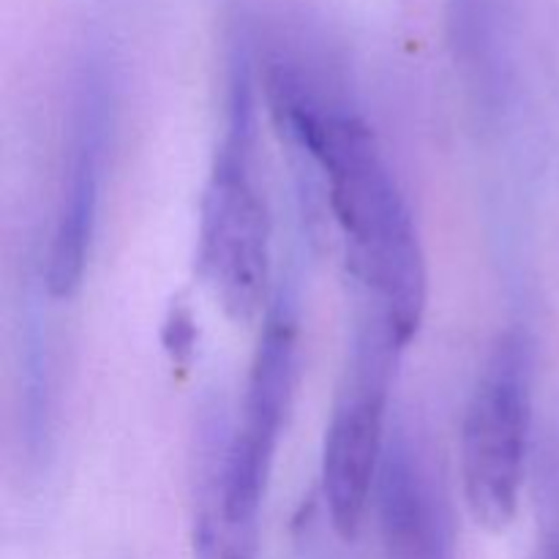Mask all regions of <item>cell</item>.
Masks as SVG:
<instances>
[{
	"mask_svg": "<svg viewBox=\"0 0 559 559\" xmlns=\"http://www.w3.org/2000/svg\"><path fill=\"white\" fill-rule=\"evenodd\" d=\"M262 91L278 129L325 183L374 320L404 349L424 322L429 271L418 224L374 129L338 91L320 55L293 41L267 49Z\"/></svg>",
	"mask_w": 559,
	"mask_h": 559,
	"instance_id": "cell-1",
	"label": "cell"
},
{
	"mask_svg": "<svg viewBox=\"0 0 559 559\" xmlns=\"http://www.w3.org/2000/svg\"><path fill=\"white\" fill-rule=\"evenodd\" d=\"M251 38L229 44L227 118L202 197L197 267L233 322H251L267 309L271 218L257 183V112Z\"/></svg>",
	"mask_w": 559,
	"mask_h": 559,
	"instance_id": "cell-2",
	"label": "cell"
},
{
	"mask_svg": "<svg viewBox=\"0 0 559 559\" xmlns=\"http://www.w3.org/2000/svg\"><path fill=\"white\" fill-rule=\"evenodd\" d=\"M530 431V353L519 333H506L486 358L459 435L464 502L475 522L491 533L511 527L519 513L527 475Z\"/></svg>",
	"mask_w": 559,
	"mask_h": 559,
	"instance_id": "cell-3",
	"label": "cell"
},
{
	"mask_svg": "<svg viewBox=\"0 0 559 559\" xmlns=\"http://www.w3.org/2000/svg\"><path fill=\"white\" fill-rule=\"evenodd\" d=\"M399 353L382 325L366 328L355 347L353 380L338 396L322 442V500L338 538L353 540L374 502L388 448V380Z\"/></svg>",
	"mask_w": 559,
	"mask_h": 559,
	"instance_id": "cell-4",
	"label": "cell"
},
{
	"mask_svg": "<svg viewBox=\"0 0 559 559\" xmlns=\"http://www.w3.org/2000/svg\"><path fill=\"white\" fill-rule=\"evenodd\" d=\"M112 129V87L104 60L87 58L80 66L66 118L63 162H60L58 202L49 235L44 284L58 300L74 298L82 287L107 167Z\"/></svg>",
	"mask_w": 559,
	"mask_h": 559,
	"instance_id": "cell-5",
	"label": "cell"
},
{
	"mask_svg": "<svg viewBox=\"0 0 559 559\" xmlns=\"http://www.w3.org/2000/svg\"><path fill=\"white\" fill-rule=\"evenodd\" d=\"M371 506L385 559H456L445 500L407 431L388 437Z\"/></svg>",
	"mask_w": 559,
	"mask_h": 559,
	"instance_id": "cell-6",
	"label": "cell"
},
{
	"mask_svg": "<svg viewBox=\"0 0 559 559\" xmlns=\"http://www.w3.org/2000/svg\"><path fill=\"white\" fill-rule=\"evenodd\" d=\"M451 36L456 52L475 71H497L500 36L506 25V0H448Z\"/></svg>",
	"mask_w": 559,
	"mask_h": 559,
	"instance_id": "cell-7",
	"label": "cell"
},
{
	"mask_svg": "<svg viewBox=\"0 0 559 559\" xmlns=\"http://www.w3.org/2000/svg\"><path fill=\"white\" fill-rule=\"evenodd\" d=\"M540 559H559V530H555V533L549 535V540H546L544 555H540Z\"/></svg>",
	"mask_w": 559,
	"mask_h": 559,
	"instance_id": "cell-8",
	"label": "cell"
}]
</instances>
